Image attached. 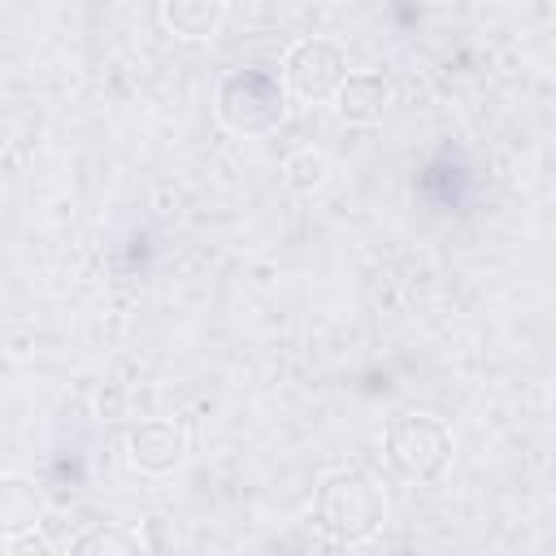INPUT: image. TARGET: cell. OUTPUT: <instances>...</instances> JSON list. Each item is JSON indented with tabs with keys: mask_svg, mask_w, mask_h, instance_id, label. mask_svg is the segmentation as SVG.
<instances>
[{
	"mask_svg": "<svg viewBox=\"0 0 556 556\" xmlns=\"http://www.w3.org/2000/svg\"><path fill=\"white\" fill-rule=\"evenodd\" d=\"M187 456V430L178 421H165V417H152V421H139L126 439V460L130 469L148 473V478H161V473H174Z\"/></svg>",
	"mask_w": 556,
	"mask_h": 556,
	"instance_id": "5b68a950",
	"label": "cell"
},
{
	"mask_svg": "<svg viewBox=\"0 0 556 556\" xmlns=\"http://www.w3.org/2000/svg\"><path fill=\"white\" fill-rule=\"evenodd\" d=\"M282 174H287V187H291L295 195H313L317 187H326L330 161H326V152H317V148H300V152L287 156Z\"/></svg>",
	"mask_w": 556,
	"mask_h": 556,
	"instance_id": "30bf717a",
	"label": "cell"
},
{
	"mask_svg": "<svg viewBox=\"0 0 556 556\" xmlns=\"http://www.w3.org/2000/svg\"><path fill=\"white\" fill-rule=\"evenodd\" d=\"M9 556H48V543L30 530V534H13L9 539Z\"/></svg>",
	"mask_w": 556,
	"mask_h": 556,
	"instance_id": "8fae6325",
	"label": "cell"
},
{
	"mask_svg": "<svg viewBox=\"0 0 556 556\" xmlns=\"http://www.w3.org/2000/svg\"><path fill=\"white\" fill-rule=\"evenodd\" d=\"M456 443L434 413H395L387 421V460L408 482H439L452 469Z\"/></svg>",
	"mask_w": 556,
	"mask_h": 556,
	"instance_id": "3957f363",
	"label": "cell"
},
{
	"mask_svg": "<svg viewBox=\"0 0 556 556\" xmlns=\"http://www.w3.org/2000/svg\"><path fill=\"white\" fill-rule=\"evenodd\" d=\"M395 104V83L382 70H352L348 83L334 96V113L352 126H374L387 117V109Z\"/></svg>",
	"mask_w": 556,
	"mask_h": 556,
	"instance_id": "8992f818",
	"label": "cell"
},
{
	"mask_svg": "<svg viewBox=\"0 0 556 556\" xmlns=\"http://www.w3.org/2000/svg\"><path fill=\"white\" fill-rule=\"evenodd\" d=\"M213 113H217V122H222L230 135L261 139V135L278 130L282 117H287V83H282V74L256 70V65L230 70V74L217 83Z\"/></svg>",
	"mask_w": 556,
	"mask_h": 556,
	"instance_id": "7a4b0ae2",
	"label": "cell"
},
{
	"mask_svg": "<svg viewBox=\"0 0 556 556\" xmlns=\"http://www.w3.org/2000/svg\"><path fill=\"white\" fill-rule=\"evenodd\" d=\"M0 521H4V539L30 534L39 526V491L26 478H4V486H0Z\"/></svg>",
	"mask_w": 556,
	"mask_h": 556,
	"instance_id": "9c48e42d",
	"label": "cell"
},
{
	"mask_svg": "<svg viewBox=\"0 0 556 556\" xmlns=\"http://www.w3.org/2000/svg\"><path fill=\"white\" fill-rule=\"evenodd\" d=\"M161 22L178 39H213L217 26L226 22V4L222 0H165Z\"/></svg>",
	"mask_w": 556,
	"mask_h": 556,
	"instance_id": "52a82bcc",
	"label": "cell"
},
{
	"mask_svg": "<svg viewBox=\"0 0 556 556\" xmlns=\"http://www.w3.org/2000/svg\"><path fill=\"white\" fill-rule=\"evenodd\" d=\"M282 83L300 100H313V104L334 100L339 87L348 83V52L326 35H304L282 56Z\"/></svg>",
	"mask_w": 556,
	"mask_h": 556,
	"instance_id": "277c9868",
	"label": "cell"
},
{
	"mask_svg": "<svg viewBox=\"0 0 556 556\" xmlns=\"http://www.w3.org/2000/svg\"><path fill=\"white\" fill-rule=\"evenodd\" d=\"M65 556H148V547H143V539L130 534L126 526L96 521V526H87V530L70 543Z\"/></svg>",
	"mask_w": 556,
	"mask_h": 556,
	"instance_id": "ba28073f",
	"label": "cell"
},
{
	"mask_svg": "<svg viewBox=\"0 0 556 556\" xmlns=\"http://www.w3.org/2000/svg\"><path fill=\"white\" fill-rule=\"evenodd\" d=\"M313 521L339 547L369 543L387 526V491L365 469H334L313 495Z\"/></svg>",
	"mask_w": 556,
	"mask_h": 556,
	"instance_id": "6da1fadb",
	"label": "cell"
}]
</instances>
